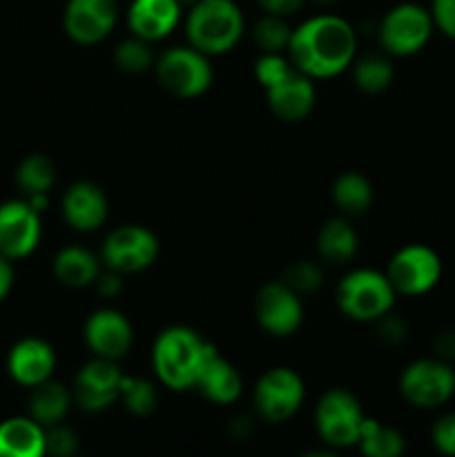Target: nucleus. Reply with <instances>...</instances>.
<instances>
[{
    "label": "nucleus",
    "mask_w": 455,
    "mask_h": 457,
    "mask_svg": "<svg viewBox=\"0 0 455 457\" xmlns=\"http://www.w3.org/2000/svg\"><path fill=\"white\" fill-rule=\"evenodd\" d=\"M302 295L294 293L285 281H268L254 297L257 324L272 337H290L303 321Z\"/></svg>",
    "instance_id": "nucleus-13"
},
{
    "label": "nucleus",
    "mask_w": 455,
    "mask_h": 457,
    "mask_svg": "<svg viewBox=\"0 0 455 457\" xmlns=\"http://www.w3.org/2000/svg\"><path fill=\"white\" fill-rule=\"evenodd\" d=\"M377 337L379 342L386 344V346H400L406 337H409V326L404 324L400 315L395 312H386L384 317H379L377 321Z\"/></svg>",
    "instance_id": "nucleus-37"
},
{
    "label": "nucleus",
    "mask_w": 455,
    "mask_h": 457,
    "mask_svg": "<svg viewBox=\"0 0 455 457\" xmlns=\"http://www.w3.org/2000/svg\"><path fill=\"white\" fill-rule=\"evenodd\" d=\"M156 62L152 43L129 36L114 47V65L125 74H145Z\"/></svg>",
    "instance_id": "nucleus-30"
},
{
    "label": "nucleus",
    "mask_w": 455,
    "mask_h": 457,
    "mask_svg": "<svg viewBox=\"0 0 455 457\" xmlns=\"http://www.w3.org/2000/svg\"><path fill=\"white\" fill-rule=\"evenodd\" d=\"M194 388L205 400L226 406L239 400L241 391H244V379H241L239 370L226 357H221V353L214 351L205 361Z\"/></svg>",
    "instance_id": "nucleus-21"
},
{
    "label": "nucleus",
    "mask_w": 455,
    "mask_h": 457,
    "mask_svg": "<svg viewBox=\"0 0 455 457\" xmlns=\"http://www.w3.org/2000/svg\"><path fill=\"white\" fill-rule=\"evenodd\" d=\"M357 31L337 13H317L294 27L288 58L312 80L335 79L355 62Z\"/></svg>",
    "instance_id": "nucleus-1"
},
{
    "label": "nucleus",
    "mask_w": 455,
    "mask_h": 457,
    "mask_svg": "<svg viewBox=\"0 0 455 457\" xmlns=\"http://www.w3.org/2000/svg\"><path fill=\"white\" fill-rule=\"evenodd\" d=\"M360 237L346 217H333L317 232V253L328 263H348L357 254Z\"/></svg>",
    "instance_id": "nucleus-24"
},
{
    "label": "nucleus",
    "mask_w": 455,
    "mask_h": 457,
    "mask_svg": "<svg viewBox=\"0 0 455 457\" xmlns=\"http://www.w3.org/2000/svg\"><path fill=\"white\" fill-rule=\"evenodd\" d=\"M71 402H74V397H71L70 388L62 386L56 379H47V382L31 388L29 418L45 428L61 424L70 411Z\"/></svg>",
    "instance_id": "nucleus-25"
},
{
    "label": "nucleus",
    "mask_w": 455,
    "mask_h": 457,
    "mask_svg": "<svg viewBox=\"0 0 455 457\" xmlns=\"http://www.w3.org/2000/svg\"><path fill=\"white\" fill-rule=\"evenodd\" d=\"M45 427L31 418L0 422V457H45Z\"/></svg>",
    "instance_id": "nucleus-23"
},
{
    "label": "nucleus",
    "mask_w": 455,
    "mask_h": 457,
    "mask_svg": "<svg viewBox=\"0 0 455 457\" xmlns=\"http://www.w3.org/2000/svg\"><path fill=\"white\" fill-rule=\"evenodd\" d=\"M303 3H306V0H257V4L263 12L281 18H288L293 16V13H297L299 9L303 7Z\"/></svg>",
    "instance_id": "nucleus-40"
},
{
    "label": "nucleus",
    "mask_w": 455,
    "mask_h": 457,
    "mask_svg": "<svg viewBox=\"0 0 455 457\" xmlns=\"http://www.w3.org/2000/svg\"><path fill=\"white\" fill-rule=\"evenodd\" d=\"M154 74L161 87L177 98L203 96L214 79L210 56L192 45L165 49L161 56H156Z\"/></svg>",
    "instance_id": "nucleus-6"
},
{
    "label": "nucleus",
    "mask_w": 455,
    "mask_h": 457,
    "mask_svg": "<svg viewBox=\"0 0 455 457\" xmlns=\"http://www.w3.org/2000/svg\"><path fill=\"white\" fill-rule=\"evenodd\" d=\"M428 12L433 16L435 31L455 43V0H431Z\"/></svg>",
    "instance_id": "nucleus-38"
},
{
    "label": "nucleus",
    "mask_w": 455,
    "mask_h": 457,
    "mask_svg": "<svg viewBox=\"0 0 455 457\" xmlns=\"http://www.w3.org/2000/svg\"><path fill=\"white\" fill-rule=\"evenodd\" d=\"M433 355L444 361H455V328H442L433 339Z\"/></svg>",
    "instance_id": "nucleus-39"
},
{
    "label": "nucleus",
    "mask_w": 455,
    "mask_h": 457,
    "mask_svg": "<svg viewBox=\"0 0 455 457\" xmlns=\"http://www.w3.org/2000/svg\"><path fill=\"white\" fill-rule=\"evenodd\" d=\"M284 281L294 290V293L308 295L315 293L317 288H321V284H324V272H321V268L317 266L315 262L303 259V262L293 263V266L285 270Z\"/></svg>",
    "instance_id": "nucleus-33"
},
{
    "label": "nucleus",
    "mask_w": 455,
    "mask_h": 457,
    "mask_svg": "<svg viewBox=\"0 0 455 457\" xmlns=\"http://www.w3.org/2000/svg\"><path fill=\"white\" fill-rule=\"evenodd\" d=\"M178 3H181V7L186 9V7H192L194 3H199V0H178Z\"/></svg>",
    "instance_id": "nucleus-45"
},
{
    "label": "nucleus",
    "mask_w": 455,
    "mask_h": 457,
    "mask_svg": "<svg viewBox=\"0 0 455 457\" xmlns=\"http://www.w3.org/2000/svg\"><path fill=\"white\" fill-rule=\"evenodd\" d=\"M431 442L444 457H455V411L442 413L431 427Z\"/></svg>",
    "instance_id": "nucleus-36"
},
{
    "label": "nucleus",
    "mask_w": 455,
    "mask_h": 457,
    "mask_svg": "<svg viewBox=\"0 0 455 457\" xmlns=\"http://www.w3.org/2000/svg\"><path fill=\"white\" fill-rule=\"evenodd\" d=\"M268 107L284 123H299L315 110L317 89L315 80L294 67L285 79L266 89Z\"/></svg>",
    "instance_id": "nucleus-19"
},
{
    "label": "nucleus",
    "mask_w": 455,
    "mask_h": 457,
    "mask_svg": "<svg viewBox=\"0 0 455 457\" xmlns=\"http://www.w3.org/2000/svg\"><path fill=\"white\" fill-rule=\"evenodd\" d=\"M337 306L348 320L370 324L393 311L397 293L388 281L386 272L357 268L348 272L337 286Z\"/></svg>",
    "instance_id": "nucleus-4"
},
{
    "label": "nucleus",
    "mask_w": 455,
    "mask_h": 457,
    "mask_svg": "<svg viewBox=\"0 0 455 457\" xmlns=\"http://www.w3.org/2000/svg\"><path fill=\"white\" fill-rule=\"evenodd\" d=\"M45 449L52 457H74L79 449V437L65 424H54L45 428Z\"/></svg>",
    "instance_id": "nucleus-35"
},
{
    "label": "nucleus",
    "mask_w": 455,
    "mask_h": 457,
    "mask_svg": "<svg viewBox=\"0 0 455 457\" xmlns=\"http://www.w3.org/2000/svg\"><path fill=\"white\" fill-rule=\"evenodd\" d=\"M310 3L321 4V7H330V4H335V3H337V0H310Z\"/></svg>",
    "instance_id": "nucleus-44"
},
{
    "label": "nucleus",
    "mask_w": 455,
    "mask_h": 457,
    "mask_svg": "<svg viewBox=\"0 0 455 457\" xmlns=\"http://www.w3.org/2000/svg\"><path fill=\"white\" fill-rule=\"evenodd\" d=\"M120 379L123 373L116 361L94 357L76 373L71 397L87 413H101L120 397Z\"/></svg>",
    "instance_id": "nucleus-15"
},
{
    "label": "nucleus",
    "mask_w": 455,
    "mask_h": 457,
    "mask_svg": "<svg viewBox=\"0 0 455 457\" xmlns=\"http://www.w3.org/2000/svg\"><path fill=\"white\" fill-rule=\"evenodd\" d=\"M306 386L297 370L288 366H275L259 378L254 386V409L268 422H285L303 404Z\"/></svg>",
    "instance_id": "nucleus-11"
},
{
    "label": "nucleus",
    "mask_w": 455,
    "mask_h": 457,
    "mask_svg": "<svg viewBox=\"0 0 455 457\" xmlns=\"http://www.w3.org/2000/svg\"><path fill=\"white\" fill-rule=\"evenodd\" d=\"M119 22V0H67L62 29L67 38L83 47L103 43Z\"/></svg>",
    "instance_id": "nucleus-14"
},
{
    "label": "nucleus",
    "mask_w": 455,
    "mask_h": 457,
    "mask_svg": "<svg viewBox=\"0 0 455 457\" xmlns=\"http://www.w3.org/2000/svg\"><path fill=\"white\" fill-rule=\"evenodd\" d=\"M94 286H96V290L103 295V297L112 299V297H116L120 290H123V275H119V272H114V270L101 272Z\"/></svg>",
    "instance_id": "nucleus-41"
},
{
    "label": "nucleus",
    "mask_w": 455,
    "mask_h": 457,
    "mask_svg": "<svg viewBox=\"0 0 455 457\" xmlns=\"http://www.w3.org/2000/svg\"><path fill=\"white\" fill-rule=\"evenodd\" d=\"M56 183V165L47 154H27L16 168V186L25 192V196L31 195H49V190Z\"/></svg>",
    "instance_id": "nucleus-28"
},
{
    "label": "nucleus",
    "mask_w": 455,
    "mask_h": 457,
    "mask_svg": "<svg viewBox=\"0 0 455 457\" xmlns=\"http://www.w3.org/2000/svg\"><path fill=\"white\" fill-rule=\"evenodd\" d=\"M333 204L342 210L346 217H360L368 212L373 205L375 192L373 183L360 172H343L333 183Z\"/></svg>",
    "instance_id": "nucleus-26"
},
{
    "label": "nucleus",
    "mask_w": 455,
    "mask_h": 457,
    "mask_svg": "<svg viewBox=\"0 0 455 457\" xmlns=\"http://www.w3.org/2000/svg\"><path fill=\"white\" fill-rule=\"evenodd\" d=\"M444 275V263L437 250L426 244L401 245L391 257L386 277L397 295L404 297H424L433 293Z\"/></svg>",
    "instance_id": "nucleus-8"
},
{
    "label": "nucleus",
    "mask_w": 455,
    "mask_h": 457,
    "mask_svg": "<svg viewBox=\"0 0 455 457\" xmlns=\"http://www.w3.org/2000/svg\"><path fill=\"white\" fill-rule=\"evenodd\" d=\"M62 219L76 232H96L107 221L110 201L105 190L92 181H76L61 201Z\"/></svg>",
    "instance_id": "nucleus-18"
},
{
    "label": "nucleus",
    "mask_w": 455,
    "mask_h": 457,
    "mask_svg": "<svg viewBox=\"0 0 455 457\" xmlns=\"http://www.w3.org/2000/svg\"><path fill=\"white\" fill-rule=\"evenodd\" d=\"M290 36H293V27L288 25V21L272 13L259 18L252 29V40L261 49V54L288 52Z\"/></svg>",
    "instance_id": "nucleus-31"
},
{
    "label": "nucleus",
    "mask_w": 455,
    "mask_h": 457,
    "mask_svg": "<svg viewBox=\"0 0 455 457\" xmlns=\"http://www.w3.org/2000/svg\"><path fill=\"white\" fill-rule=\"evenodd\" d=\"M52 270L58 284L80 290L96 284L101 275V259L83 245H65L54 257Z\"/></svg>",
    "instance_id": "nucleus-22"
},
{
    "label": "nucleus",
    "mask_w": 455,
    "mask_h": 457,
    "mask_svg": "<svg viewBox=\"0 0 455 457\" xmlns=\"http://www.w3.org/2000/svg\"><path fill=\"white\" fill-rule=\"evenodd\" d=\"M120 400H123L125 409L136 418H145L156 409V386L150 379L143 378H129L123 375L120 379Z\"/></svg>",
    "instance_id": "nucleus-32"
},
{
    "label": "nucleus",
    "mask_w": 455,
    "mask_h": 457,
    "mask_svg": "<svg viewBox=\"0 0 455 457\" xmlns=\"http://www.w3.org/2000/svg\"><path fill=\"white\" fill-rule=\"evenodd\" d=\"M214 351L217 348L196 330L187 326H170L161 330L152 346V369L163 386L187 391L196 386V379Z\"/></svg>",
    "instance_id": "nucleus-2"
},
{
    "label": "nucleus",
    "mask_w": 455,
    "mask_h": 457,
    "mask_svg": "<svg viewBox=\"0 0 455 457\" xmlns=\"http://www.w3.org/2000/svg\"><path fill=\"white\" fill-rule=\"evenodd\" d=\"M85 344L94 357L119 361L129 353L134 342V330L128 317L114 308H98L87 317L83 328Z\"/></svg>",
    "instance_id": "nucleus-16"
},
{
    "label": "nucleus",
    "mask_w": 455,
    "mask_h": 457,
    "mask_svg": "<svg viewBox=\"0 0 455 457\" xmlns=\"http://www.w3.org/2000/svg\"><path fill=\"white\" fill-rule=\"evenodd\" d=\"M364 420L366 415L357 397L343 388H330L328 393H324L315 411L321 440L337 449L357 445Z\"/></svg>",
    "instance_id": "nucleus-10"
},
{
    "label": "nucleus",
    "mask_w": 455,
    "mask_h": 457,
    "mask_svg": "<svg viewBox=\"0 0 455 457\" xmlns=\"http://www.w3.org/2000/svg\"><path fill=\"white\" fill-rule=\"evenodd\" d=\"M16 281V270H13V262L0 254V303L9 297Z\"/></svg>",
    "instance_id": "nucleus-42"
},
{
    "label": "nucleus",
    "mask_w": 455,
    "mask_h": 457,
    "mask_svg": "<svg viewBox=\"0 0 455 457\" xmlns=\"http://www.w3.org/2000/svg\"><path fill=\"white\" fill-rule=\"evenodd\" d=\"M303 457H337V455L328 453V451H310V453H306Z\"/></svg>",
    "instance_id": "nucleus-43"
},
{
    "label": "nucleus",
    "mask_w": 455,
    "mask_h": 457,
    "mask_svg": "<svg viewBox=\"0 0 455 457\" xmlns=\"http://www.w3.org/2000/svg\"><path fill=\"white\" fill-rule=\"evenodd\" d=\"M360 445L364 457H401L406 449V440L397 428L384 427L377 420H364L360 433Z\"/></svg>",
    "instance_id": "nucleus-27"
},
{
    "label": "nucleus",
    "mask_w": 455,
    "mask_h": 457,
    "mask_svg": "<svg viewBox=\"0 0 455 457\" xmlns=\"http://www.w3.org/2000/svg\"><path fill=\"white\" fill-rule=\"evenodd\" d=\"M400 393L415 409H442L455 397L453 364L435 355L410 361L400 375Z\"/></svg>",
    "instance_id": "nucleus-7"
},
{
    "label": "nucleus",
    "mask_w": 455,
    "mask_h": 457,
    "mask_svg": "<svg viewBox=\"0 0 455 457\" xmlns=\"http://www.w3.org/2000/svg\"><path fill=\"white\" fill-rule=\"evenodd\" d=\"M43 237V219L27 199L0 204V254L9 262H21L36 253Z\"/></svg>",
    "instance_id": "nucleus-12"
},
{
    "label": "nucleus",
    "mask_w": 455,
    "mask_h": 457,
    "mask_svg": "<svg viewBox=\"0 0 455 457\" xmlns=\"http://www.w3.org/2000/svg\"><path fill=\"white\" fill-rule=\"evenodd\" d=\"M7 373L18 386L36 388L38 384L52 379L56 370V353L54 346L43 337H22L9 348Z\"/></svg>",
    "instance_id": "nucleus-17"
},
{
    "label": "nucleus",
    "mask_w": 455,
    "mask_h": 457,
    "mask_svg": "<svg viewBox=\"0 0 455 457\" xmlns=\"http://www.w3.org/2000/svg\"><path fill=\"white\" fill-rule=\"evenodd\" d=\"M159 237L145 226L128 223L105 237L101 248V259L107 270L119 275H136L147 270L159 259Z\"/></svg>",
    "instance_id": "nucleus-9"
},
{
    "label": "nucleus",
    "mask_w": 455,
    "mask_h": 457,
    "mask_svg": "<svg viewBox=\"0 0 455 457\" xmlns=\"http://www.w3.org/2000/svg\"><path fill=\"white\" fill-rule=\"evenodd\" d=\"M293 70L294 65L284 54H261L254 62V79L263 89H268L279 83L281 79H285Z\"/></svg>",
    "instance_id": "nucleus-34"
},
{
    "label": "nucleus",
    "mask_w": 455,
    "mask_h": 457,
    "mask_svg": "<svg viewBox=\"0 0 455 457\" xmlns=\"http://www.w3.org/2000/svg\"><path fill=\"white\" fill-rule=\"evenodd\" d=\"M244 31V12L235 0H199L186 16L187 45L210 58L232 52Z\"/></svg>",
    "instance_id": "nucleus-3"
},
{
    "label": "nucleus",
    "mask_w": 455,
    "mask_h": 457,
    "mask_svg": "<svg viewBox=\"0 0 455 457\" xmlns=\"http://www.w3.org/2000/svg\"><path fill=\"white\" fill-rule=\"evenodd\" d=\"M183 18L178 0H132L128 7V27L132 36L159 43L168 38Z\"/></svg>",
    "instance_id": "nucleus-20"
},
{
    "label": "nucleus",
    "mask_w": 455,
    "mask_h": 457,
    "mask_svg": "<svg viewBox=\"0 0 455 457\" xmlns=\"http://www.w3.org/2000/svg\"><path fill=\"white\" fill-rule=\"evenodd\" d=\"M435 34L428 7L419 3H400L388 9L379 21V45L386 56L409 58L422 52Z\"/></svg>",
    "instance_id": "nucleus-5"
},
{
    "label": "nucleus",
    "mask_w": 455,
    "mask_h": 457,
    "mask_svg": "<svg viewBox=\"0 0 455 457\" xmlns=\"http://www.w3.org/2000/svg\"><path fill=\"white\" fill-rule=\"evenodd\" d=\"M352 79L360 92L364 94H382L386 92L395 79V70L388 56L382 54H373V56H364L352 65Z\"/></svg>",
    "instance_id": "nucleus-29"
}]
</instances>
